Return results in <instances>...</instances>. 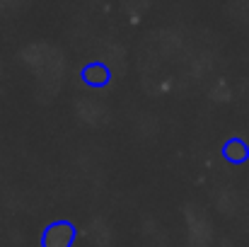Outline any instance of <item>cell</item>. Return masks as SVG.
<instances>
[{"mask_svg":"<svg viewBox=\"0 0 249 247\" xmlns=\"http://www.w3.org/2000/svg\"><path fill=\"white\" fill-rule=\"evenodd\" d=\"M78 238V228L73 221H51L41 233V247H73Z\"/></svg>","mask_w":249,"mask_h":247,"instance_id":"6da1fadb","label":"cell"},{"mask_svg":"<svg viewBox=\"0 0 249 247\" xmlns=\"http://www.w3.org/2000/svg\"><path fill=\"white\" fill-rule=\"evenodd\" d=\"M220 155L230 165H245L249 160V146L242 138H230V141H225Z\"/></svg>","mask_w":249,"mask_h":247,"instance_id":"3957f363","label":"cell"},{"mask_svg":"<svg viewBox=\"0 0 249 247\" xmlns=\"http://www.w3.org/2000/svg\"><path fill=\"white\" fill-rule=\"evenodd\" d=\"M80 78H83V82L87 87L99 90V87H107L111 82V68L107 63H102V61H89V63L83 66Z\"/></svg>","mask_w":249,"mask_h":247,"instance_id":"7a4b0ae2","label":"cell"}]
</instances>
